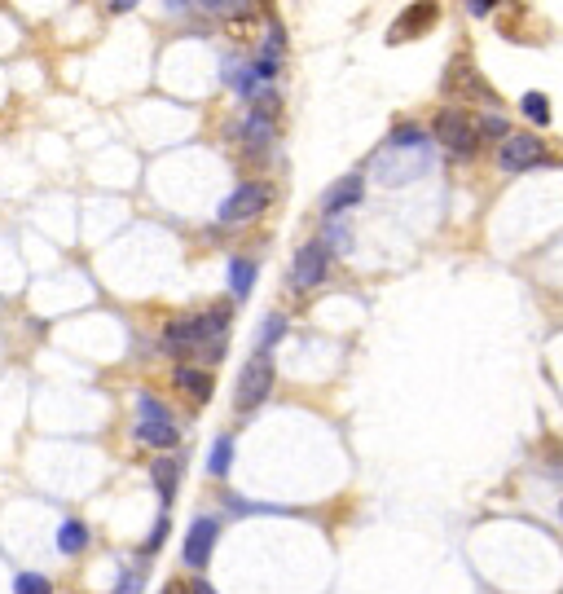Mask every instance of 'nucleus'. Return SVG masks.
I'll use <instances>...</instances> for the list:
<instances>
[{"label": "nucleus", "instance_id": "obj_7", "mask_svg": "<svg viewBox=\"0 0 563 594\" xmlns=\"http://www.w3.org/2000/svg\"><path fill=\"white\" fill-rule=\"evenodd\" d=\"M326 269H330V251H326V242H304L300 256H295V269H291L295 291H313V286L326 278Z\"/></svg>", "mask_w": 563, "mask_h": 594}, {"label": "nucleus", "instance_id": "obj_18", "mask_svg": "<svg viewBox=\"0 0 563 594\" xmlns=\"http://www.w3.org/2000/svg\"><path fill=\"white\" fill-rule=\"evenodd\" d=\"M14 590H18V594H53V590H49V581L36 577V572H18Z\"/></svg>", "mask_w": 563, "mask_h": 594}, {"label": "nucleus", "instance_id": "obj_1", "mask_svg": "<svg viewBox=\"0 0 563 594\" xmlns=\"http://www.w3.org/2000/svg\"><path fill=\"white\" fill-rule=\"evenodd\" d=\"M225 326H229V308H212L203 317H181L163 330V348L176 352V357H190V352H203L212 344V335L225 344Z\"/></svg>", "mask_w": 563, "mask_h": 594}, {"label": "nucleus", "instance_id": "obj_3", "mask_svg": "<svg viewBox=\"0 0 563 594\" xmlns=\"http://www.w3.org/2000/svg\"><path fill=\"white\" fill-rule=\"evenodd\" d=\"M269 392H273V357H269V352H256V357H251L247 366H242V374H238L234 405L247 414V410H256V405L269 401Z\"/></svg>", "mask_w": 563, "mask_h": 594}, {"label": "nucleus", "instance_id": "obj_20", "mask_svg": "<svg viewBox=\"0 0 563 594\" xmlns=\"http://www.w3.org/2000/svg\"><path fill=\"white\" fill-rule=\"evenodd\" d=\"M190 594H216V590L207 586V581H194V586H190Z\"/></svg>", "mask_w": 563, "mask_h": 594}, {"label": "nucleus", "instance_id": "obj_17", "mask_svg": "<svg viewBox=\"0 0 563 594\" xmlns=\"http://www.w3.org/2000/svg\"><path fill=\"white\" fill-rule=\"evenodd\" d=\"M476 128H480V141H484V137H502V141L511 137V132H506V119L498 115V110H489V115H480V119H476Z\"/></svg>", "mask_w": 563, "mask_h": 594}, {"label": "nucleus", "instance_id": "obj_9", "mask_svg": "<svg viewBox=\"0 0 563 594\" xmlns=\"http://www.w3.org/2000/svg\"><path fill=\"white\" fill-rule=\"evenodd\" d=\"M361 194H366V185H361V176H348V181H339L335 190H330V194L322 198V212H326V216H339V212H344V207L361 203Z\"/></svg>", "mask_w": 563, "mask_h": 594}, {"label": "nucleus", "instance_id": "obj_5", "mask_svg": "<svg viewBox=\"0 0 563 594\" xmlns=\"http://www.w3.org/2000/svg\"><path fill=\"white\" fill-rule=\"evenodd\" d=\"M176 423H172V414L163 410L154 396H141L137 401V440H146V445L154 449H172L176 445Z\"/></svg>", "mask_w": 563, "mask_h": 594}, {"label": "nucleus", "instance_id": "obj_13", "mask_svg": "<svg viewBox=\"0 0 563 594\" xmlns=\"http://www.w3.org/2000/svg\"><path fill=\"white\" fill-rule=\"evenodd\" d=\"M229 75H234V88H238V93H247V97H256V93H260V84H256V80H264V75H260V66H256V62L234 66Z\"/></svg>", "mask_w": 563, "mask_h": 594}, {"label": "nucleus", "instance_id": "obj_8", "mask_svg": "<svg viewBox=\"0 0 563 594\" xmlns=\"http://www.w3.org/2000/svg\"><path fill=\"white\" fill-rule=\"evenodd\" d=\"M216 520H194L190 524V537H185V564L190 568H207L212 559V546H216Z\"/></svg>", "mask_w": 563, "mask_h": 594}, {"label": "nucleus", "instance_id": "obj_12", "mask_svg": "<svg viewBox=\"0 0 563 594\" xmlns=\"http://www.w3.org/2000/svg\"><path fill=\"white\" fill-rule=\"evenodd\" d=\"M58 546H62V555H80V550L88 546V528L80 520H66L58 528Z\"/></svg>", "mask_w": 563, "mask_h": 594}, {"label": "nucleus", "instance_id": "obj_11", "mask_svg": "<svg viewBox=\"0 0 563 594\" xmlns=\"http://www.w3.org/2000/svg\"><path fill=\"white\" fill-rule=\"evenodd\" d=\"M176 388H185V392L194 396V401H207V396H212V374L181 366V370H176Z\"/></svg>", "mask_w": 563, "mask_h": 594}, {"label": "nucleus", "instance_id": "obj_2", "mask_svg": "<svg viewBox=\"0 0 563 594\" xmlns=\"http://www.w3.org/2000/svg\"><path fill=\"white\" fill-rule=\"evenodd\" d=\"M436 141L445 150H454V154H476L480 150V128H476V115H467V110H458V106H449V110H440L436 115Z\"/></svg>", "mask_w": 563, "mask_h": 594}, {"label": "nucleus", "instance_id": "obj_19", "mask_svg": "<svg viewBox=\"0 0 563 594\" xmlns=\"http://www.w3.org/2000/svg\"><path fill=\"white\" fill-rule=\"evenodd\" d=\"M282 330H286V317H269V322H264V344H273Z\"/></svg>", "mask_w": 563, "mask_h": 594}, {"label": "nucleus", "instance_id": "obj_15", "mask_svg": "<svg viewBox=\"0 0 563 594\" xmlns=\"http://www.w3.org/2000/svg\"><path fill=\"white\" fill-rule=\"evenodd\" d=\"M524 115L528 119H533V124L537 128H542V124H550V102H546V93H524Z\"/></svg>", "mask_w": 563, "mask_h": 594}, {"label": "nucleus", "instance_id": "obj_4", "mask_svg": "<svg viewBox=\"0 0 563 594\" xmlns=\"http://www.w3.org/2000/svg\"><path fill=\"white\" fill-rule=\"evenodd\" d=\"M269 203H273V190L264 181L238 185V190L220 203V225H247V220H260Z\"/></svg>", "mask_w": 563, "mask_h": 594}, {"label": "nucleus", "instance_id": "obj_21", "mask_svg": "<svg viewBox=\"0 0 563 594\" xmlns=\"http://www.w3.org/2000/svg\"><path fill=\"white\" fill-rule=\"evenodd\" d=\"M163 594H185V590H181V586H168V590H163Z\"/></svg>", "mask_w": 563, "mask_h": 594}, {"label": "nucleus", "instance_id": "obj_14", "mask_svg": "<svg viewBox=\"0 0 563 594\" xmlns=\"http://www.w3.org/2000/svg\"><path fill=\"white\" fill-rule=\"evenodd\" d=\"M251 282H256V264H251V260H234V269H229V286H234V295H247Z\"/></svg>", "mask_w": 563, "mask_h": 594}, {"label": "nucleus", "instance_id": "obj_16", "mask_svg": "<svg viewBox=\"0 0 563 594\" xmlns=\"http://www.w3.org/2000/svg\"><path fill=\"white\" fill-rule=\"evenodd\" d=\"M229 458H234V440L220 436L216 445H212V476H225V471H229Z\"/></svg>", "mask_w": 563, "mask_h": 594}, {"label": "nucleus", "instance_id": "obj_10", "mask_svg": "<svg viewBox=\"0 0 563 594\" xmlns=\"http://www.w3.org/2000/svg\"><path fill=\"white\" fill-rule=\"evenodd\" d=\"M150 476H154V484H159V498L172 502V498H176V480H181V467H176L172 458H159V462L150 467Z\"/></svg>", "mask_w": 563, "mask_h": 594}, {"label": "nucleus", "instance_id": "obj_22", "mask_svg": "<svg viewBox=\"0 0 563 594\" xmlns=\"http://www.w3.org/2000/svg\"><path fill=\"white\" fill-rule=\"evenodd\" d=\"M559 515H563V502H559Z\"/></svg>", "mask_w": 563, "mask_h": 594}, {"label": "nucleus", "instance_id": "obj_6", "mask_svg": "<svg viewBox=\"0 0 563 594\" xmlns=\"http://www.w3.org/2000/svg\"><path fill=\"white\" fill-rule=\"evenodd\" d=\"M542 159H546V146L537 137H528V132H511V137L502 141V150H498L502 172H528V168H537Z\"/></svg>", "mask_w": 563, "mask_h": 594}]
</instances>
